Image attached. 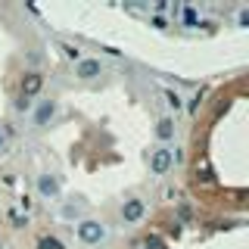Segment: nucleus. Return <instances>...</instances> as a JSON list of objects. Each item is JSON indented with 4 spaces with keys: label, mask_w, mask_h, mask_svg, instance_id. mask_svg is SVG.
<instances>
[{
    "label": "nucleus",
    "mask_w": 249,
    "mask_h": 249,
    "mask_svg": "<svg viewBox=\"0 0 249 249\" xmlns=\"http://www.w3.org/2000/svg\"><path fill=\"white\" fill-rule=\"evenodd\" d=\"M137 249H150V246H137Z\"/></svg>",
    "instance_id": "obj_21"
},
{
    "label": "nucleus",
    "mask_w": 249,
    "mask_h": 249,
    "mask_svg": "<svg viewBox=\"0 0 249 249\" xmlns=\"http://www.w3.org/2000/svg\"><path fill=\"white\" fill-rule=\"evenodd\" d=\"M6 150H10V137H6V131L0 128V156H3Z\"/></svg>",
    "instance_id": "obj_20"
},
{
    "label": "nucleus",
    "mask_w": 249,
    "mask_h": 249,
    "mask_svg": "<svg viewBox=\"0 0 249 249\" xmlns=\"http://www.w3.org/2000/svg\"><path fill=\"white\" fill-rule=\"evenodd\" d=\"M59 50H62V56H66V59H72V62H78V59L84 56V53L78 50V44H69V41H59Z\"/></svg>",
    "instance_id": "obj_11"
},
{
    "label": "nucleus",
    "mask_w": 249,
    "mask_h": 249,
    "mask_svg": "<svg viewBox=\"0 0 249 249\" xmlns=\"http://www.w3.org/2000/svg\"><path fill=\"white\" fill-rule=\"evenodd\" d=\"M72 228H75L78 243H84V246H100V243H106V240H109V224L103 221V218L84 215L81 221L72 224Z\"/></svg>",
    "instance_id": "obj_1"
},
{
    "label": "nucleus",
    "mask_w": 249,
    "mask_h": 249,
    "mask_svg": "<svg viewBox=\"0 0 249 249\" xmlns=\"http://www.w3.org/2000/svg\"><path fill=\"white\" fill-rule=\"evenodd\" d=\"M175 134H178L175 119H171V115H162V119L156 122V128H153V137L159 140V146H168L171 140H175Z\"/></svg>",
    "instance_id": "obj_8"
},
{
    "label": "nucleus",
    "mask_w": 249,
    "mask_h": 249,
    "mask_svg": "<svg viewBox=\"0 0 249 249\" xmlns=\"http://www.w3.org/2000/svg\"><path fill=\"white\" fill-rule=\"evenodd\" d=\"M0 249H3V240H0Z\"/></svg>",
    "instance_id": "obj_22"
},
{
    "label": "nucleus",
    "mask_w": 249,
    "mask_h": 249,
    "mask_svg": "<svg viewBox=\"0 0 249 249\" xmlns=\"http://www.w3.org/2000/svg\"><path fill=\"white\" fill-rule=\"evenodd\" d=\"M181 16H184V25H190V28L199 22V19H196V10H193V6H187V10H184Z\"/></svg>",
    "instance_id": "obj_15"
},
{
    "label": "nucleus",
    "mask_w": 249,
    "mask_h": 249,
    "mask_svg": "<svg viewBox=\"0 0 249 249\" xmlns=\"http://www.w3.org/2000/svg\"><path fill=\"white\" fill-rule=\"evenodd\" d=\"M41 88H44V75L37 72V69H28V72L22 75V97L35 100L37 93H41Z\"/></svg>",
    "instance_id": "obj_9"
},
{
    "label": "nucleus",
    "mask_w": 249,
    "mask_h": 249,
    "mask_svg": "<svg viewBox=\"0 0 249 249\" xmlns=\"http://www.w3.org/2000/svg\"><path fill=\"white\" fill-rule=\"evenodd\" d=\"M119 215H122L124 224H140L146 218V202L140 196H124L122 206H119Z\"/></svg>",
    "instance_id": "obj_5"
},
{
    "label": "nucleus",
    "mask_w": 249,
    "mask_h": 249,
    "mask_svg": "<svg viewBox=\"0 0 249 249\" xmlns=\"http://www.w3.org/2000/svg\"><path fill=\"white\" fill-rule=\"evenodd\" d=\"M37 249H66V243H62L59 237H53V233H44V237L37 240Z\"/></svg>",
    "instance_id": "obj_12"
},
{
    "label": "nucleus",
    "mask_w": 249,
    "mask_h": 249,
    "mask_svg": "<svg viewBox=\"0 0 249 249\" xmlns=\"http://www.w3.org/2000/svg\"><path fill=\"white\" fill-rule=\"evenodd\" d=\"M59 115V103L56 100H37L35 106H31V124L35 128H47V124H53V119Z\"/></svg>",
    "instance_id": "obj_2"
},
{
    "label": "nucleus",
    "mask_w": 249,
    "mask_h": 249,
    "mask_svg": "<svg viewBox=\"0 0 249 249\" xmlns=\"http://www.w3.org/2000/svg\"><path fill=\"white\" fill-rule=\"evenodd\" d=\"M199 103H202V93H193V97H190V103H187V109H190V112L196 115V112H199Z\"/></svg>",
    "instance_id": "obj_18"
},
{
    "label": "nucleus",
    "mask_w": 249,
    "mask_h": 249,
    "mask_svg": "<svg viewBox=\"0 0 249 249\" xmlns=\"http://www.w3.org/2000/svg\"><path fill=\"white\" fill-rule=\"evenodd\" d=\"M146 162H150V175H168L171 168H175V156H171V146H153L150 156H146Z\"/></svg>",
    "instance_id": "obj_3"
},
{
    "label": "nucleus",
    "mask_w": 249,
    "mask_h": 249,
    "mask_svg": "<svg viewBox=\"0 0 249 249\" xmlns=\"http://www.w3.org/2000/svg\"><path fill=\"white\" fill-rule=\"evenodd\" d=\"M10 221H13V228H25V224H28V215H19V212H10Z\"/></svg>",
    "instance_id": "obj_17"
},
{
    "label": "nucleus",
    "mask_w": 249,
    "mask_h": 249,
    "mask_svg": "<svg viewBox=\"0 0 249 249\" xmlns=\"http://www.w3.org/2000/svg\"><path fill=\"white\" fill-rule=\"evenodd\" d=\"M237 28H249V10H246V6L237 10Z\"/></svg>",
    "instance_id": "obj_14"
},
{
    "label": "nucleus",
    "mask_w": 249,
    "mask_h": 249,
    "mask_svg": "<svg viewBox=\"0 0 249 249\" xmlns=\"http://www.w3.org/2000/svg\"><path fill=\"white\" fill-rule=\"evenodd\" d=\"M31 106H35V103H31L28 97H19V100H16V109H19V112H28Z\"/></svg>",
    "instance_id": "obj_19"
},
{
    "label": "nucleus",
    "mask_w": 249,
    "mask_h": 249,
    "mask_svg": "<svg viewBox=\"0 0 249 249\" xmlns=\"http://www.w3.org/2000/svg\"><path fill=\"white\" fill-rule=\"evenodd\" d=\"M100 75H103V62L97 56H81L75 62V78L78 81H97Z\"/></svg>",
    "instance_id": "obj_6"
},
{
    "label": "nucleus",
    "mask_w": 249,
    "mask_h": 249,
    "mask_svg": "<svg viewBox=\"0 0 249 249\" xmlns=\"http://www.w3.org/2000/svg\"><path fill=\"white\" fill-rule=\"evenodd\" d=\"M62 206H59V218L62 221H81L84 212H88V199L84 196H72V199H59Z\"/></svg>",
    "instance_id": "obj_7"
},
{
    "label": "nucleus",
    "mask_w": 249,
    "mask_h": 249,
    "mask_svg": "<svg viewBox=\"0 0 249 249\" xmlns=\"http://www.w3.org/2000/svg\"><path fill=\"white\" fill-rule=\"evenodd\" d=\"M196 181H202V184L212 181V168H209L206 162H202V165H196Z\"/></svg>",
    "instance_id": "obj_13"
},
{
    "label": "nucleus",
    "mask_w": 249,
    "mask_h": 249,
    "mask_svg": "<svg viewBox=\"0 0 249 249\" xmlns=\"http://www.w3.org/2000/svg\"><path fill=\"white\" fill-rule=\"evenodd\" d=\"M150 25H153L156 31H165V28H168V19H165V16H150Z\"/></svg>",
    "instance_id": "obj_16"
},
{
    "label": "nucleus",
    "mask_w": 249,
    "mask_h": 249,
    "mask_svg": "<svg viewBox=\"0 0 249 249\" xmlns=\"http://www.w3.org/2000/svg\"><path fill=\"white\" fill-rule=\"evenodd\" d=\"M35 190H37L41 199H53V202L62 199V184H59V178L53 175V171H41V175H37Z\"/></svg>",
    "instance_id": "obj_4"
},
{
    "label": "nucleus",
    "mask_w": 249,
    "mask_h": 249,
    "mask_svg": "<svg viewBox=\"0 0 249 249\" xmlns=\"http://www.w3.org/2000/svg\"><path fill=\"white\" fill-rule=\"evenodd\" d=\"M162 100H165V106L171 109V112H181V109H184V97L178 90H171V88L162 90Z\"/></svg>",
    "instance_id": "obj_10"
}]
</instances>
